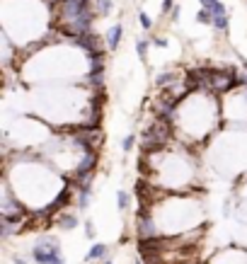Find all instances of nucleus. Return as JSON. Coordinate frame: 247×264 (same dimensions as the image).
<instances>
[{
    "mask_svg": "<svg viewBox=\"0 0 247 264\" xmlns=\"http://www.w3.org/2000/svg\"><path fill=\"white\" fill-rule=\"evenodd\" d=\"M59 257H61V247L53 235L39 238V243L34 245V250H32V259L37 264H53Z\"/></svg>",
    "mask_w": 247,
    "mask_h": 264,
    "instance_id": "obj_1",
    "label": "nucleus"
},
{
    "mask_svg": "<svg viewBox=\"0 0 247 264\" xmlns=\"http://www.w3.org/2000/svg\"><path fill=\"white\" fill-rule=\"evenodd\" d=\"M211 10V17H213V30L218 32H226L228 30V24H230V20H228V10H226V5L223 3H216L213 8H208Z\"/></svg>",
    "mask_w": 247,
    "mask_h": 264,
    "instance_id": "obj_2",
    "label": "nucleus"
},
{
    "mask_svg": "<svg viewBox=\"0 0 247 264\" xmlns=\"http://www.w3.org/2000/svg\"><path fill=\"white\" fill-rule=\"evenodd\" d=\"M136 230H139L141 240H148V238H155V235H158L155 223H153V218H150L148 214H141L139 216V225H136Z\"/></svg>",
    "mask_w": 247,
    "mask_h": 264,
    "instance_id": "obj_3",
    "label": "nucleus"
},
{
    "mask_svg": "<svg viewBox=\"0 0 247 264\" xmlns=\"http://www.w3.org/2000/svg\"><path fill=\"white\" fill-rule=\"evenodd\" d=\"M121 37H124V27H121V24L109 27V32H107V49L109 51H117L119 44H121Z\"/></svg>",
    "mask_w": 247,
    "mask_h": 264,
    "instance_id": "obj_4",
    "label": "nucleus"
},
{
    "mask_svg": "<svg viewBox=\"0 0 247 264\" xmlns=\"http://www.w3.org/2000/svg\"><path fill=\"white\" fill-rule=\"evenodd\" d=\"M90 196H92V192H90V182L78 184V209H88Z\"/></svg>",
    "mask_w": 247,
    "mask_h": 264,
    "instance_id": "obj_5",
    "label": "nucleus"
},
{
    "mask_svg": "<svg viewBox=\"0 0 247 264\" xmlns=\"http://www.w3.org/2000/svg\"><path fill=\"white\" fill-rule=\"evenodd\" d=\"M92 8H95V15L97 17H107L114 5H112V0H92Z\"/></svg>",
    "mask_w": 247,
    "mask_h": 264,
    "instance_id": "obj_6",
    "label": "nucleus"
},
{
    "mask_svg": "<svg viewBox=\"0 0 247 264\" xmlns=\"http://www.w3.org/2000/svg\"><path fill=\"white\" fill-rule=\"evenodd\" d=\"M104 254H107V245H102V243H95L92 247H90V252H88V262H92V259H104Z\"/></svg>",
    "mask_w": 247,
    "mask_h": 264,
    "instance_id": "obj_7",
    "label": "nucleus"
},
{
    "mask_svg": "<svg viewBox=\"0 0 247 264\" xmlns=\"http://www.w3.org/2000/svg\"><path fill=\"white\" fill-rule=\"evenodd\" d=\"M78 225V216H73V214H63L59 218V228L61 230H73Z\"/></svg>",
    "mask_w": 247,
    "mask_h": 264,
    "instance_id": "obj_8",
    "label": "nucleus"
},
{
    "mask_svg": "<svg viewBox=\"0 0 247 264\" xmlns=\"http://www.w3.org/2000/svg\"><path fill=\"white\" fill-rule=\"evenodd\" d=\"M177 82V73H162L155 78V87H168V85H175Z\"/></svg>",
    "mask_w": 247,
    "mask_h": 264,
    "instance_id": "obj_9",
    "label": "nucleus"
},
{
    "mask_svg": "<svg viewBox=\"0 0 247 264\" xmlns=\"http://www.w3.org/2000/svg\"><path fill=\"white\" fill-rule=\"evenodd\" d=\"M129 203H131L129 194H126V192H117V206H119V211H129Z\"/></svg>",
    "mask_w": 247,
    "mask_h": 264,
    "instance_id": "obj_10",
    "label": "nucleus"
},
{
    "mask_svg": "<svg viewBox=\"0 0 247 264\" xmlns=\"http://www.w3.org/2000/svg\"><path fill=\"white\" fill-rule=\"evenodd\" d=\"M197 22H199V24H213L211 10H208V8H201V10L197 12Z\"/></svg>",
    "mask_w": 247,
    "mask_h": 264,
    "instance_id": "obj_11",
    "label": "nucleus"
},
{
    "mask_svg": "<svg viewBox=\"0 0 247 264\" xmlns=\"http://www.w3.org/2000/svg\"><path fill=\"white\" fill-rule=\"evenodd\" d=\"M133 145H136V133H129V136L121 141V148H124V153H131Z\"/></svg>",
    "mask_w": 247,
    "mask_h": 264,
    "instance_id": "obj_12",
    "label": "nucleus"
},
{
    "mask_svg": "<svg viewBox=\"0 0 247 264\" xmlns=\"http://www.w3.org/2000/svg\"><path fill=\"white\" fill-rule=\"evenodd\" d=\"M136 51H139V58H141V61H146V53H148V41L139 39V41H136Z\"/></svg>",
    "mask_w": 247,
    "mask_h": 264,
    "instance_id": "obj_13",
    "label": "nucleus"
},
{
    "mask_svg": "<svg viewBox=\"0 0 247 264\" xmlns=\"http://www.w3.org/2000/svg\"><path fill=\"white\" fill-rule=\"evenodd\" d=\"M139 22H141V27H143V30H150V27H153V20H150V15H148V12H143V10L139 12Z\"/></svg>",
    "mask_w": 247,
    "mask_h": 264,
    "instance_id": "obj_14",
    "label": "nucleus"
},
{
    "mask_svg": "<svg viewBox=\"0 0 247 264\" xmlns=\"http://www.w3.org/2000/svg\"><path fill=\"white\" fill-rule=\"evenodd\" d=\"M85 235L88 238H95V225H92V221H85Z\"/></svg>",
    "mask_w": 247,
    "mask_h": 264,
    "instance_id": "obj_15",
    "label": "nucleus"
},
{
    "mask_svg": "<svg viewBox=\"0 0 247 264\" xmlns=\"http://www.w3.org/2000/svg\"><path fill=\"white\" fill-rule=\"evenodd\" d=\"M179 15H182V8H179V5H175V8H172V12H170V17L177 22V20H179Z\"/></svg>",
    "mask_w": 247,
    "mask_h": 264,
    "instance_id": "obj_16",
    "label": "nucleus"
},
{
    "mask_svg": "<svg viewBox=\"0 0 247 264\" xmlns=\"http://www.w3.org/2000/svg\"><path fill=\"white\" fill-rule=\"evenodd\" d=\"M172 3L175 0H162V12H172Z\"/></svg>",
    "mask_w": 247,
    "mask_h": 264,
    "instance_id": "obj_17",
    "label": "nucleus"
},
{
    "mask_svg": "<svg viewBox=\"0 0 247 264\" xmlns=\"http://www.w3.org/2000/svg\"><path fill=\"white\" fill-rule=\"evenodd\" d=\"M201 3V8H213L216 3H221V0H199Z\"/></svg>",
    "mask_w": 247,
    "mask_h": 264,
    "instance_id": "obj_18",
    "label": "nucleus"
},
{
    "mask_svg": "<svg viewBox=\"0 0 247 264\" xmlns=\"http://www.w3.org/2000/svg\"><path fill=\"white\" fill-rule=\"evenodd\" d=\"M153 44H158V46H162V49H165V46H168V39H153Z\"/></svg>",
    "mask_w": 247,
    "mask_h": 264,
    "instance_id": "obj_19",
    "label": "nucleus"
},
{
    "mask_svg": "<svg viewBox=\"0 0 247 264\" xmlns=\"http://www.w3.org/2000/svg\"><path fill=\"white\" fill-rule=\"evenodd\" d=\"M15 264H27V262H24L22 257H15Z\"/></svg>",
    "mask_w": 247,
    "mask_h": 264,
    "instance_id": "obj_20",
    "label": "nucleus"
},
{
    "mask_svg": "<svg viewBox=\"0 0 247 264\" xmlns=\"http://www.w3.org/2000/svg\"><path fill=\"white\" fill-rule=\"evenodd\" d=\"M53 264H66V262H63V257H59V259H56V262H53Z\"/></svg>",
    "mask_w": 247,
    "mask_h": 264,
    "instance_id": "obj_21",
    "label": "nucleus"
},
{
    "mask_svg": "<svg viewBox=\"0 0 247 264\" xmlns=\"http://www.w3.org/2000/svg\"><path fill=\"white\" fill-rule=\"evenodd\" d=\"M245 68H247V61H245Z\"/></svg>",
    "mask_w": 247,
    "mask_h": 264,
    "instance_id": "obj_22",
    "label": "nucleus"
},
{
    "mask_svg": "<svg viewBox=\"0 0 247 264\" xmlns=\"http://www.w3.org/2000/svg\"><path fill=\"white\" fill-rule=\"evenodd\" d=\"M107 264H112V262H107Z\"/></svg>",
    "mask_w": 247,
    "mask_h": 264,
    "instance_id": "obj_23",
    "label": "nucleus"
}]
</instances>
